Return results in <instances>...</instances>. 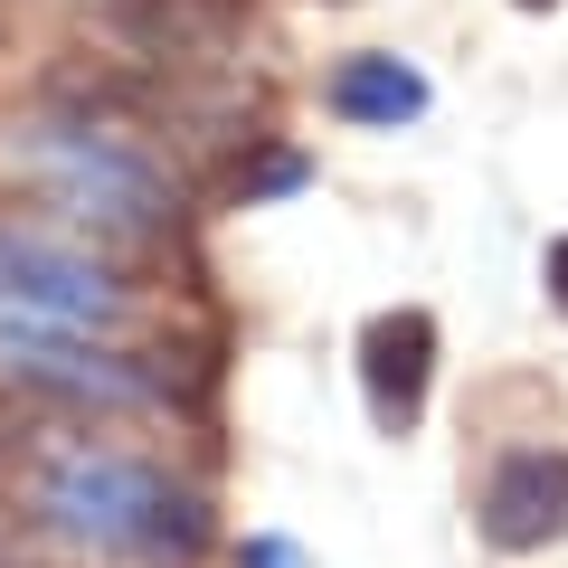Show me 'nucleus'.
<instances>
[{"label": "nucleus", "instance_id": "423d86ee", "mask_svg": "<svg viewBox=\"0 0 568 568\" xmlns=\"http://www.w3.org/2000/svg\"><path fill=\"white\" fill-rule=\"evenodd\" d=\"M332 114L342 123H407V114H426V77L407 58H342L332 67Z\"/></svg>", "mask_w": 568, "mask_h": 568}, {"label": "nucleus", "instance_id": "9d476101", "mask_svg": "<svg viewBox=\"0 0 568 568\" xmlns=\"http://www.w3.org/2000/svg\"><path fill=\"white\" fill-rule=\"evenodd\" d=\"M540 275H549V304H559V313H568V237H559V246H549V265H540Z\"/></svg>", "mask_w": 568, "mask_h": 568}, {"label": "nucleus", "instance_id": "0eeeda50", "mask_svg": "<svg viewBox=\"0 0 568 568\" xmlns=\"http://www.w3.org/2000/svg\"><path fill=\"white\" fill-rule=\"evenodd\" d=\"M114 29L142 58H209L219 48V10L209 0H114Z\"/></svg>", "mask_w": 568, "mask_h": 568}, {"label": "nucleus", "instance_id": "6e6552de", "mask_svg": "<svg viewBox=\"0 0 568 568\" xmlns=\"http://www.w3.org/2000/svg\"><path fill=\"white\" fill-rule=\"evenodd\" d=\"M304 181V162H294V152H265V162H237L227 171V200H256V190H294Z\"/></svg>", "mask_w": 568, "mask_h": 568}, {"label": "nucleus", "instance_id": "39448f33", "mask_svg": "<svg viewBox=\"0 0 568 568\" xmlns=\"http://www.w3.org/2000/svg\"><path fill=\"white\" fill-rule=\"evenodd\" d=\"M484 540L511 549V559L568 540V446H521V455L493 465V484H484Z\"/></svg>", "mask_w": 568, "mask_h": 568}, {"label": "nucleus", "instance_id": "20e7f679", "mask_svg": "<svg viewBox=\"0 0 568 568\" xmlns=\"http://www.w3.org/2000/svg\"><path fill=\"white\" fill-rule=\"evenodd\" d=\"M426 388H436V323L417 304H388L361 323V398L379 436H407L426 417Z\"/></svg>", "mask_w": 568, "mask_h": 568}, {"label": "nucleus", "instance_id": "f257e3e1", "mask_svg": "<svg viewBox=\"0 0 568 568\" xmlns=\"http://www.w3.org/2000/svg\"><path fill=\"white\" fill-rule=\"evenodd\" d=\"M29 503H39V521L58 540L123 559V568H200L209 559V503L123 446H58L39 465V484H29Z\"/></svg>", "mask_w": 568, "mask_h": 568}, {"label": "nucleus", "instance_id": "1a4fd4ad", "mask_svg": "<svg viewBox=\"0 0 568 568\" xmlns=\"http://www.w3.org/2000/svg\"><path fill=\"white\" fill-rule=\"evenodd\" d=\"M237 568H304V559H294V540H246Z\"/></svg>", "mask_w": 568, "mask_h": 568}, {"label": "nucleus", "instance_id": "9b49d317", "mask_svg": "<svg viewBox=\"0 0 568 568\" xmlns=\"http://www.w3.org/2000/svg\"><path fill=\"white\" fill-rule=\"evenodd\" d=\"M521 10H559V0H521Z\"/></svg>", "mask_w": 568, "mask_h": 568}, {"label": "nucleus", "instance_id": "f03ea898", "mask_svg": "<svg viewBox=\"0 0 568 568\" xmlns=\"http://www.w3.org/2000/svg\"><path fill=\"white\" fill-rule=\"evenodd\" d=\"M114 313L123 294L104 265L67 256L48 237H0V332H95Z\"/></svg>", "mask_w": 568, "mask_h": 568}, {"label": "nucleus", "instance_id": "7ed1b4c3", "mask_svg": "<svg viewBox=\"0 0 568 568\" xmlns=\"http://www.w3.org/2000/svg\"><path fill=\"white\" fill-rule=\"evenodd\" d=\"M48 162H58L67 200L85 209V219H142V227H162L171 219V171L142 152L133 133H114V123H58L48 133Z\"/></svg>", "mask_w": 568, "mask_h": 568}]
</instances>
